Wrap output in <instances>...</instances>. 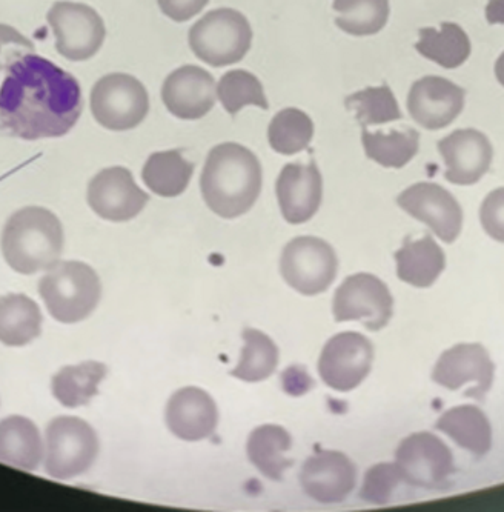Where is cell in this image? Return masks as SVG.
<instances>
[{"label":"cell","mask_w":504,"mask_h":512,"mask_svg":"<svg viewBox=\"0 0 504 512\" xmlns=\"http://www.w3.org/2000/svg\"><path fill=\"white\" fill-rule=\"evenodd\" d=\"M82 110L76 77L37 54L16 60L0 87V131L17 139L65 136Z\"/></svg>","instance_id":"cell-1"},{"label":"cell","mask_w":504,"mask_h":512,"mask_svg":"<svg viewBox=\"0 0 504 512\" xmlns=\"http://www.w3.org/2000/svg\"><path fill=\"white\" fill-rule=\"evenodd\" d=\"M262 165L240 143H220L209 151L200 188L209 210L223 219L248 213L262 191Z\"/></svg>","instance_id":"cell-2"},{"label":"cell","mask_w":504,"mask_h":512,"mask_svg":"<svg viewBox=\"0 0 504 512\" xmlns=\"http://www.w3.org/2000/svg\"><path fill=\"white\" fill-rule=\"evenodd\" d=\"M62 251V223L47 208H22L8 219L2 233V253L17 273L31 276L50 270Z\"/></svg>","instance_id":"cell-3"},{"label":"cell","mask_w":504,"mask_h":512,"mask_svg":"<svg viewBox=\"0 0 504 512\" xmlns=\"http://www.w3.org/2000/svg\"><path fill=\"white\" fill-rule=\"evenodd\" d=\"M40 297L54 319L77 323L87 319L102 296L96 271L82 262H57L39 283Z\"/></svg>","instance_id":"cell-4"},{"label":"cell","mask_w":504,"mask_h":512,"mask_svg":"<svg viewBox=\"0 0 504 512\" xmlns=\"http://www.w3.org/2000/svg\"><path fill=\"white\" fill-rule=\"evenodd\" d=\"M189 48L211 67L237 64L248 54L252 28L239 11L219 8L209 11L188 33Z\"/></svg>","instance_id":"cell-5"},{"label":"cell","mask_w":504,"mask_h":512,"mask_svg":"<svg viewBox=\"0 0 504 512\" xmlns=\"http://www.w3.org/2000/svg\"><path fill=\"white\" fill-rule=\"evenodd\" d=\"M45 471L57 480L87 473L99 454L96 431L79 417H57L47 428Z\"/></svg>","instance_id":"cell-6"},{"label":"cell","mask_w":504,"mask_h":512,"mask_svg":"<svg viewBox=\"0 0 504 512\" xmlns=\"http://www.w3.org/2000/svg\"><path fill=\"white\" fill-rule=\"evenodd\" d=\"M148 111V91L130 74H107L97 80L91 91V113L97 124L107 130H133L142 124Z\"/></svg>","instance_id":"cell-7"},{"label":"cell","mask_w":504,"mask_h":512,"mask_svg":"<svg viewBox=\"0 0 504 512\" xmlns=\"http://www.w3.org/2000/svg\"><path fill=\"white\" fill-rule=\"evenodd\" d=\"M339 270L334 248L319 237H297L286 245L280 260L283 279L303 296L328 290Z\"/></svg>","instance_id":"cell-8"},{"label":"cell","mask_w":504,"mask_h":512,"mask_svg":"<svg viewBox=\"0 0 504 512\" xmlns=\"http://www.w3.org/2000/svg\"><path fill=\"white\" fill-rule=\"evenodd\" d=\"M47 20L56 36V50L73 62L96 56L107 36L102 17L85 4L56 2Z\"/></svg>","instance_id":"cell-9"},{"label":"cell","mask_w":504,"mask_h":512,"mask_svg":"<svg viewBox=\"0 0 504 512\" xmlns=\"http://www.w3.org/2000/svg\"><path fill=\"white\" fill-rule=\"evenodd\" d=\"M394 300L388 286L372 274H354L335 291L332 311L337 322L357 320L369 331L388 325Z\"/></svg>","instance_id":"cell-10"},{"label":"cell","mask_w":504,"mask_h":512,"mask_svg":"<svg viewBox=\"0 0 504 512\" xmlns=\"http://www.w3.org/2000/svg\"><path fill=\"white\" fill-rule=\"evenodd\" d=\"M395 465L408 485L425 489L443 488L455 471L451 449L429 433L412 434L403 440Z\"/></svg>","instance_id":"cell-11"},{"label":"cell","mask_w":504,"mask_h":512,"mask_svg":"<svg viewBox=\"0 0 504 512\" xmlns=\"http://www.w3.org/2000/svg\"><path fill=\"white\" fill-rule=\"evenodd\" d=\"M374 346L359 333H342L332 337L319 360L323 382L335 391L357 388L371 371Z\"/></svg>","instance_id":"cell-12"},{"label":"cell","mask_w":504,"mask_h":512,"mask_svg":"<svg viewBox=\"0 0 504 512\" xmlns=\"http://www.w3.org/2000/svg\"><path fill=\"white\" fill-rule=\"evenodd\" d=\"M432 379L449 389L472 385L466 396L483 400L494 382V363L485 346L463 343L441 354Z\"/></svg>","instance_id":"cell-13"},{"label":"cell","mask_w":504,"mask_h":512,"mask_svg":"<svg viewBox=\"0 0 504 512\" xmlns=\"http://www.w3.org/2000/svg\"><path fill=\"white\" fill-rule=\"evenodd\" d=\"M398 207L426 223L443 242L457 239L463 225L460 203L437 183H415L397 197Z\"/></svg>","instance_id":"cell-14"},{"label":"cell","mask_w":504,"mask_h":512,"mask_svg":"<svg viewBox=\"0 0 504 512\" xmlns=\"http://www.w3.org/2000/svg\"><path fill=\"white\" fill-rule=\"evenodd\" d=\"M150 196L140 190L133 174L123 167L107 168L91 179L88 203L105 220L126 222L142 213Z\"/></svg>","instance_id":"cell-15"},{"label":"cell","mask_w":504,"mask_h":512,"mask_svg":"<svg viewBox=\"0 0 504 512\" xmlns=\"http://www.w3.org/2000/svg\"><path fill=\"white\" fill-rule=\"evenodd\" d=\"M466 93L451 80L426 76L412 85L408 111L412 119L426 130H441L460 116L465 108Z\"/></svg>","instance_id":"cell-16"},{"label":"cell","mask_w":504,"mask_h":512,"mask_svg":"<svg viewBox=\"0 0 504 512\" xmlns=\"http://www.w3.org/2000/svg\"><path fill=\"white\" fill-rule=\"evenodd\" d=\"M216 96L214 77L194 65H185L173 71L163 82V104L179 119H202L213 110Z\"/></svg>","instance_id":"cell-17"},{"label":"cell","mask_w":504,"mask_h":512,"mask_svg":"<svg viewBox=\"0 0 504 512\" xmlns=\"http://www.w3.org/2000/svg\"><path fill=\"white\" fill-rule=\"evenodd\" d=\"M446 163V179L455 185H474L488 173L494 150L485 134L474 128L457 130L438 142Z\"/></svg>","instance_id":"cell-18"},{"label":"cell","mask_w":504,"mask_h":512,"mask_svg":"<svg viewBox=\"0 0 504 512\" xmlns=\"http://www.w3.org/2000/svg\"><path fill=\"white\" fill-rule=\"evenodd\" d=\"M303 491L319 503H340L357 483V468L337 451H320L306 460L300 473Z\"/></svg>","instance_id":"cell-19"},{"label":"cell","mask_w":504,"mask_h":512,"mask_svg":"<svg viewBox=\"0 0 504 512\" xmlns=\"http://www.w3.org/2000/svg\"><path fill=\"white\" fill-rule=\"evenodd\" d=\"M277 199L286 222H308L319 211L323 197V179L315 162L289 163L277 179Z\"/></svg>","instance_id":"cell-20"},{"label":"cell","mask_w":504,"mask_h":512,"mask_svg":"<svg viewBox=\"0 0 504 512\" xmlns=\"http://www.w3.org/2000/svg\"><path fill=\"white\" fill-rule=\"evenodd\" d=\"M165 417L174 436L186 442H199L216 433L219 409L206 391L188 386L171 397Z\"/></svg>","instance_id":"cell-21"},{"label":"cell","mask_w":504,"mask_h":512,"mask_svg":"<svg viewBox=\"0 0 504 512\" xmlns=\"http://www.w3.org/2000/svg\"><path fill=\"white\" fill-rule=\"evenodd\" d=\"M42 459L44 443L30 419L13 416L0 422V462L34 471Z\"/></svg>","instance_id":"cell-22"},{"label":"cell","mask_w":504,"mask_h":512,"mask_svg":"<svg viewBox=\"0 0 504 512\" xmlns=\"http://www.w3.org/2000/svg\"><path fill=\"white\" fill-rule=\"evenodd\" d=\"M398 279L417 288H428L445 270V253L432 237L409 240L395 253Z\"/></svg>","instance_id":"cell-23"},{"label":"cell","mask_w":504,"mask_h":512,"mask_svg":"<svg viewBox=\"0 0 504 512\" xmlns=\"http://www.w3.org/2000/svg\"><path fill=\"white\" fill-rule=\"evenodd\" d=\"M435 426L475 457L486 456L491 449V425L477 406L465 405L449 409Z\"/></svg>","instance_id":"cell-24"},{"label":"cell","mask_w":504,"mask_h":512,"mask_svg":"<svg viewBox=\"0 0 504 512\" xmlns=\"http://www.w3.org/2000/svg\"><path fill=\"white\" fill-rule=\"evenodd\" d=\"M44 317L39 306L25 294L0 297V342L24 346L42 333Z\"/></svg>","instance_id":"cell-25"},{"label":"cell","mask_w":504,"mask_h":512,"mask_svg":"<svg viewBox=\"0 0 504 512\" xmlns=\"http://www.w3.org/2000/svg\"><path fill=\"white\" fill-rule=\"evenodd\" d=\"M292 439L282 426L263 425L252 431L248 439V457L263 476L271 480L283 479L286 469L292 466L285 454L291 449Z\"/></svg>","instance_id":"cell-26"},{"label":"cell","mask_w":504,"mask_h":512,"mask_svg":"<svg viewBox=\"0 0 504 512\" xmlns=\"http://www.w3.org/2000/svg\"><path fill=\"white\" fill-rule=\"evenodd\" d=\"M415 50L440 67H461L471 56V40L460 25L445 22L440 30L422 28Z\"/></svg>","instance_id":"cell-27"},{"label":"cell","mask_w":504,"mask_h":512,"mask_svg":"<svg viewBox=\"0 0 504 512\" xmlns=\"http://www.w3.org/2000/svg\"><path fill=\"white\" fill-rule=\"evenodd\" d=\"M193 173L194 163L188 162L180 151H160L146 160L142 179L157 196L177 197L188 188Z\"/></svg>","instance_id":"cell-28"},{"label":"cell","mask_w":504,"mask_h":512,"mask_svg":"<svg viewBox=\"0 0 504 512\" xmlns=\"http://www.w3.org/2000/svg\"><path fill=\"white\" fill-rule=\"evenodd\" d=\"M107 373V366L93 360L65 366L53 377L54 397L67 408L87 405L99 393L100 382Z\"/></svg>","instance_id":"cell-29"},{"label":"cell","mask_w":504,"mask_h":512,"mask_svg":"<svg viewBox=\"0 0 504 512\" xmlns=\"http://www.w3.org/2000/svg\"><path fill=\"white\" fill-rule=\"evenodd\" d=\"M362 142L366 156L378 165L403 168L417 156L420 134L414 128L371 133L368 128L362 127Z\"/></svg>","instance_id":"cell-30"},{"label":"cell","mask_w":504,"mask_h":512,"mask_svg":"<svg viewBox=\"0 0 504 512\" xmlns=\"http://www.w3.org/2000/svg\"><path fill=\"white\" fill-rule=\"evenodd\" d=\"M335 25L351 36H372L388 24L389 0H334Z\"/></svg>","instance_id":"cell-31"},{"label":"cell","mask_w":504,"mask_h":512,"mask_svg":"<svg viewBox=\"0 0 504 512\" xmlns=\"http://www.w3.org/2000/svg\"><path fill=\"white\" fill-rule=\"evenodd\" d=\"M245 348L239 365L231 371V376L243 382H262L274 374L279 365V348L265 333L246 328L243 331Z\"/></svg>","instance_id":"cell-32"},{"label":"cell","mask_w":504,"mask_h":512,"mask_svg":"<svg viewBox=\"0 0 504 512\" xmlns=\"http://www.w3.org/2000/svg\"><path fill=\"white\" fill-rule=\"evenodd\" d=\"M314 137V124L305 111L285 108L271 120L268 140L272 150L283 156H294L306 150Z\"/></svg>","instance_id":"cell-33"},{"label":"cell","mask_w":504,"mask_h":512,"mask_svg":"<svg viewBox=\"0 0 504 512\" xmlns=\"http://www.w3.org/2000/svg\"><path fill=\"white\" fill-rule=\"evenodd\" d=\"M346 107L354 111L362 127L383 125L403 119L397 99L388 85L371 87L346 97Z\"/></svg>","instance_id":"cell-34"},{"label":"cell","mask_w":504,"mask_h":512,"mask_svg":"<svg viewBox=\"0 0 504 512\" xmlns=\"http://www.w3.org/2000/svg\"><path fill=\"white\" fill-rule=\"evenodd\" d=\"M217 96L231 116H236L242 108L249 105L262 110L269 108L262 82L245 70H233L223 74L217 85Z\"/></svg>","instance_id":"cell-35"},{"label":"cell","mask_w":504,"mask_h":512,"mask_svg":"<svg viewBox=\"0 0 504 512\" xmlns=\"http://www.w3.org/2000/svg\"><path fill=\"white\" fill-rule=\"evenodd\" d=\"M402 483L406 482L398 471L397 465L382 463L366 473L360 496L371 505H386L391 502L392 496Z\"/></svg>","instance_id":"cell-36"},{"label":"cell","mask_w":504,"mask_h":512,"mask_svg":"<svg viewBox=\"0 0 504 512\" xmlns=\"http://www.w3.org/2000/svg\"><path fill=\"white\" fill-rule=\"evenodd\" d=\"M34 53V44L16 28L0 24V71L8 70L20 57Z\"/></svg>","instance_id":"cell-37"},{"label":"cell","mask_w":504,"mask_h":512,"mask_svg":"<svg viewBox=\"0 0 504 512\" xmlns=\"http://www.w3.org/2000/svg\"><path fill=\"white\" fill-rule=\"evenodd\" d=\"M481 225L492 239L504 242V188L492 191L480 210Z\"/></svg>","instance_id":"cell-38"},{"label":"cell","mask_w":504,"mask_h":512,"mask_svg":"<svg viewBox=\"0 0 504 512\" xmlns=\"http://www.w3.org/2000/svg\"><path fill=\"white\" fill-rule=\"evenodd\" d=\"M165 16L176 22H186L197 16L208 5L209 0H157Z\"/></svg>","instance_id":"cell-39"},{"label":"cell","mask_w":504,"mask_h":512,"mask_svg":"<svg viewBox=\"0 0 504 512\" xmlns=\"http://www.w3.org/2000/svg\"><path fill=\"white\" fill-rule=\"evenodd\" d=\"M489 24H504V0H491L486 8Z\"/></svg>","instance_id":"cell-40"},{"label":"cell","mask_w":504,"mask_h":512,"mask_svg":"<svg viewBox=\"0 0 504 512\" xmlns=\"http://www.w3.org/2000/svg\"><path fill=\"white\" fill-rule=\"evenodd\" d=\"M495 76H497L498 82L504 87V53L495 62Z\"/></svg>","instance_id":"cell-41"}]
</instances>
